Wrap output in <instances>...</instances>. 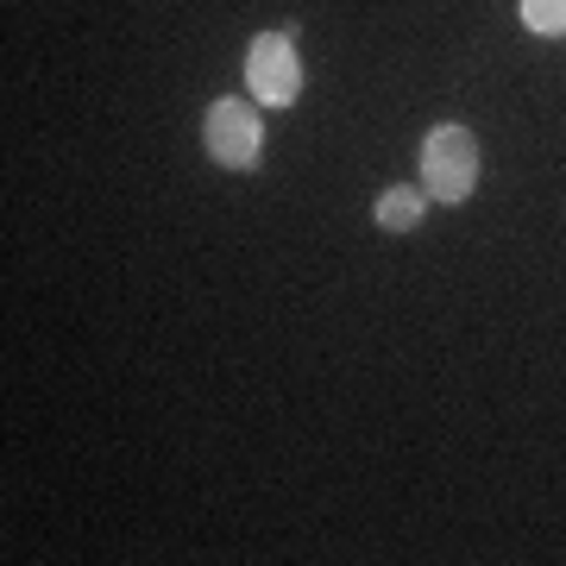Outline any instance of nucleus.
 <instances>
[{
    "mask_svg": "<svg viewBox=\"0 0 566 566\" xmlns=\"http://www.w3.org/2000/svg\"><path fill=\"white\" fill-rule=\"evenodd\" d=\"M245 88L264 107H290L303 95V57H296L290 32H259V39L245 44Z\"/></svg>",
    "mask_w": 566,
    "mask_h": 566,
    "instance_id": "2",
    "label": "nucleus"
},
{
    "mask_svg": "<svg viewBox=\"0 0 566 566\" xmlns=\"http://www.w3.org/2000/svg\"><path fill=\"white\" fill-rule=\"evenodd\" d=\"M422 189H428V202H447V208L472 202V189H479V139H472L460 120L428 126V139H422Z\"/></svg>",
    "mask_w": 566,
    "mask_h": 566,
    "instance_id": "1",
    "label": "nucleus"
},
{
    "mask_svg": "<svg viewBox=\"0 0 566 566\" xmlns=\"http://www.w3.org/2000/svg\"><path fill=\"white\" fill-rule=\"evenodd\" d=\"M422 214H428V189H416V182H390L378 196V227L385 233H416Z\"/></svg>",
    "mask_w": 566,
    "mask_h": 566,
    "instance_id": "4",
    "label": "nucleus"
},
{
    "mask_svg": "<svg viewBox=\"0 0 566 566\" xmlns=\"http://www.w3.org/2000/svg\"><path fill=\"white\" fill-rule=\"evenodd\" d=\"M202 145H208V158L221 164V170H252V164L264 158L259 107L221 95V102L208 107V120H202Z\"/></svg>",
    "mask_w": 566,
    "mask_h": 566,
    "instance_id": "3",
    "label": "nucleus"
},
{
    "mask_svg": "<svg viewBox=\"0 0 566 566\" xmlns=\"http://www.w3.org/2000/svg\"><path fill=\"white\" fill-rule=\"evenodd\" d=\"M523 25L535 39H566V0H523Z\"/></svg>",
    "mask_w": 566,
    "mask_h": 566,
    "instance_id": "5",
    "label": "nucleus"
}]
</instances>
